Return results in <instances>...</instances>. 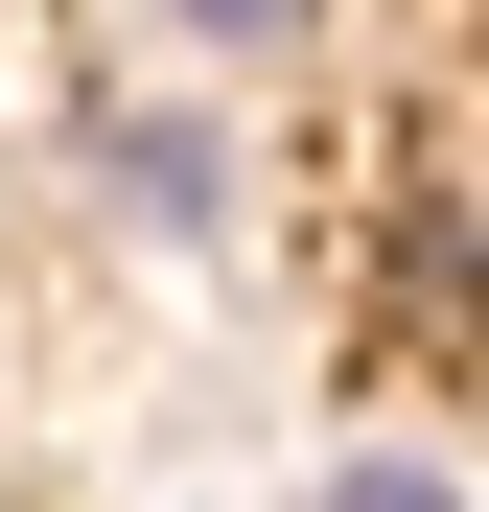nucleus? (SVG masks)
Here are the masks:
<instances>
[{"instance_id": "nucleus-3", "label": "nucleus", "mask_w": 489, "mask_h": 512, "mask_svg": "<svg viewBox=\"0 0 489 512\" xmlns=\"http://www.w3.org/2000/svg\"><path fill=\"white\" fill-rule=\"evenodd\" d=\"M163 24H187V47H280L303 0H163Z\"/></svg>"}, {"instance_id": "nucleus-1", "label": "nucleus", "mask_w": 489, "mask_h": 512, "mask_svg": "<svg viewBox=\"0 0 489 512\" xmlns=\"http://www.w3.org/2000/svg\"><path fill=\"white\" fill-rule=\"evenodd\" d=\"M94 187L163 210V233H210V210H233V163H210V117H94Z\"/></svg>"}, {"instance_id": "nucleus-2", "label": "nucleus", "mask_w": 489, "mask_h": 512, "mask_svg": "<svg viewBox=\"0 0 489 512\" xmlns=\"http://www.w3.org/2000/svg\"><path fill=\"white\" fill-rule=\"evenodd\" d=\"M326 512H466L443 466H326Z\"/></svg>"}]
</instances>
